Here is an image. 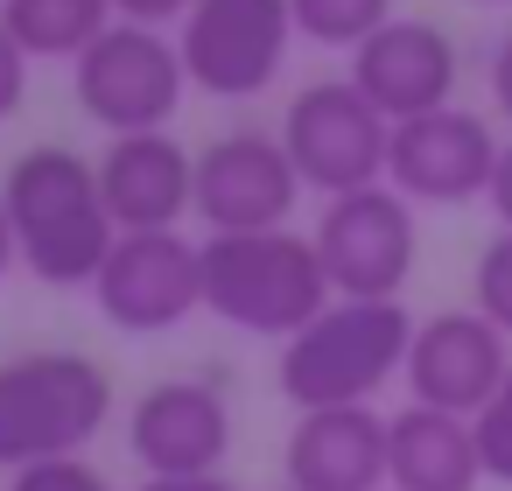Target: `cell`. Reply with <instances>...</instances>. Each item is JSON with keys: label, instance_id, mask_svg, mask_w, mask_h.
<instances>
[{"label": "cell", "instance_id": "obj_1", "mask_svg": "<svg viewBox=\"0 0 512 491\" xmlns=\"http://www.w3.org/2000/svg\"><path fill=\"white\" fill-rule=\"evenodd\" d=\"M0 204L15 225V260L50 288H92L120 225L99 190V162L78 148H29L0 176Z\"/></svg>", "mask_w": 512, "mask_h": 491}, {"label": "cell", "instance_id": "obj_22", "mask_svg": "<svg viewBox=\"0 0 512 491\" xmlns=\"http://www.w3.org/2000/svg\"><path fill=\"white\" fill-rule=\"evenodd\" d=\"M8 491H113V484H106V470L92 456H50V463L15 470Z\"/></svg>", "mask_w": 512, "mask_h": 491}, {"label": "cell", "instance_id": "obj_28", "mask_svg": "<svg viewBox=\"0 0 512 491\" xmlns=\"http://www.w3.org/2000/svg\"><path fill=\"white\" fill-rule=\"evenodd\" d=\"M8 267H15V225H8V204H0V281H8Z\"/></svg>", "mask_w": 512, "mask_h": 491}, {"label": "cell", "instance_id": "obj_25", "mask_svg": "<svg viewBox=\"0 0 512 491\" xmlns=\"http://www.w3.org/2000/svg\"><path fill=\"white\" fill-rule=\"evenodd\" d=\"M484 78H491V106H498V120L512 127V29L491 43V64H484Z\"/></svg>", "mask_w": 512, "mask_h": 491}, {"label": "cell", "instance_id": "obj_24", "mask_svg": "<svg viewBox=\"0 0 512 491\" xmlns=\"http://www.w3.org/2000/svg\"><path fill=\"white\" fill-rule=\"evenodd\" d=\"M190 15V0H113V22H141V29H169Z\"/></svg>", "mask_w": 512, "mask_h": 491}, {"label": "cell", "instance_id": "obj_18", "mask_svg": "<svg viewBox=\"0 0 512 491\" xmlns=\"http://www.w3.org/2000/svg\"><path fill=\"white\" fill-rule=\"evenodd\" d=\"M0 22L29 64H78L113 29V0H0Z\"/></svg>", "mask_w": 512, "mask_h": 491}, {"label": "cell", "instance_id": "obj_30", "mask_svg": "<svg viewBox=\"0 0 512 491\" xmlns=\"http://www.w3.org/2000/svg\"><path fill=\"white\" fill-rule=\"evenodd\" d=\"M281 491H288V484H281Z\"/></svg>", "mask_w": 512, "mask_h": 491}, {"label": "cell", "instance_id": "obj_8", "mask_svg": "<svg viewBox=\"0 0 512 491\" xmlns=\"http://www.w3.org/2000/svg\"><path fill=\"white\" fill-rule=\"evenodd\" d=\"M176 50L197 92L239 106L274 92L295 50V15L288 0H190V15L176 22Z\"/></svg>", "mask_w": 512, "mask_h": 491}, {"label": "cell", "instance_id": "obj_13", "mask_svg": "<svg viewBox=\"0 0 512 491\" xmlns=\"http://www.w3.org/2000/svg\"><path fill=\"white\" fill-rule=\"evenodd\" d=\"M127 449L148 477H211L232 456V407L211 379H155L127 407Z\"/></svg>", "mask_w": 512, "mask_h": 491}, {"label": "cell", "instance_id": "obj_15", "mask_svg": "<svg viewBox=\"0 0 512 491\" xmlns=\"http://www.w3.org/2000/svg\"><path fill=\"white\" fill-rule=\"evenodd\" d=\"M99 190L120 232H183L197 211V155L162 134H120L99 155Z\"/></svg>", "mask_w": 512, "mask_h": 491}, {"label": "cell", "instance_id": "obj_10", "mask_svg": "<svg viewBox=\"0 0 512 491\" xmlns=\"http://www.w3.org/2000/svg\"><path fill=\"white\" fill-rule=\"evenodd\" d=\"M498 127L477 106H435L421 120H400L386 141V183L407 204H477L498 169Z\"/></svg>", "mask_w": 512, "mask_h": 491}, {"label": "cell", "instance_id": "obj_23", "mask_svg": "<svg viewBox=\"0 0 512 491\" xmlns=\"http://www.w3.org/2000/svg\"><path fill=\"white\" fill-rule=\"evenodd\" d=\"M29 99V50L8 36V22H0V127H8Z\"/></svg>", "mask_w": 512, "mask_h": 491}, {"label": "cell", "instance_id": "obj_2", "mask_svg": "<svg viewBox=\"0 0 512 491\" xmlns=\"http://www.w3.org/2000/svg\"><path fill=\"white\" fill-rule=\"evenodd\" d=\"M330 274L316 239L295 225L274 232H211L204 239V309L246 337H295L330 309Z\"/></svg>", "mask_w": 512, "mask_h": 491}, {"label": "cell", "instance_id": "obj_19", "mask_svg": "<svg viewBox=\"0 0 512 491\" xmlns=\"http://www.w3.org/2000/svg\"><path fill=\"white\" fill-rule=\"evenodd\" d=\"M288 15H295V36L323 50H358L393 22V0H288Z\"/></svg>", "mask_w": 512, "mask_h": 491}, {"label": "cell", "instance_id": "obj_17", "mask_svg": "<svg viewBox=\"0 0 512 491\" xmlns=\"http://www.w3.org/2000/svg\"><path fill=\"white\" fill-rule=\"evenodd\" d=\"M484 456L463 414L442 407H400L386 414V491H477Z\"/></svg>", "mask_w": 512, "mask_h": 491}, {"label": "cell", "instance_id": "obj_16", "mask_svg": "<svg viewBox=\"0 0 512 491\" xmlns=\"http://www.w3.org/2000/svg\"><path fill=\"white\" fill-rule=\"evenodd\" d=\"M288 491H386V414L379 407H309L281 449Z\"/></svg>", "mask_w": 512, "mask_h": 491}, {"label": "cell", "instance_id": "obj_11", "mask_svg": "<svg viewBox=\"0 0 512 491\" xmlns=\"http://www.w3.org/2000/svg\"><path fill=\"white\" fill-rule=\"evenodd\" d=\"M295 197H302V176H295L281 134L232 127L211 148H197V211L190 218H204V239L211 232H274L295 218Z\"/></svg>", "mask_w": 512, "mask_h": 491}, {"label": "cell", "instance_id": "obj_20", "mask_svg": "<svg viewBox=\"0 0 512 491\" xmlns=\"http://www.w3.org/2000/svg\"><path fill=\"white\" fill-rule=\"evenodd\" d=\"M470 309L491 316V323L512 337V232H505V225L484 239V253H477V267H470Z\"/></svg>", "mask_w": 512, "mask_h": 491}, {"label": "cell", "instance_id": "obj_29", "mask_svg": "<svg viewBox=\"0 0 512 491\" xmlns=\"http://www.w3.org/2000/svg\"><path fill=\"white\" fill-rule=\"evenodd\" d=\"M477 8H512V0H477Z\"/></svg>", "mask_w": 512, "mask_h": 491}, {"label": "cell", "instance_id": "obj_26", "mask_svg": "<svg viewBox=\"0 0 512 491\" xmlns=\"http://www.w3.org/2000/svg\"><path fill=\"white\" fill-rule=\"evenodd\" d=\"M484 204L498 211V225L512 232V141L498 148V169H491V190H484Z\"/></svg>", "mask_w": 512, "mask_h": 491}, {"label": "cell", "instance_id": "obj_27", "mask_svg": "<svg viewBox=\"0 0 512 491\" xmlns=\"http://www.w3.org/2000/svg\"><path fill=\"white\" fill-rule=\"evenodd\" d=\"M141 491H239L225 470H211V477H141Z\"/></svg>", "mask_w": 512, "mask_h": 491}, {"label": "cell", "instance_id": "obj_14", "mask_svg": "<svg viewBox=\"0 0 512 491\" xmlns=\"http://www.w3.org/2000/svg\"><path fill=\"white\" fill-rule=\"evenodd\" d=\"M456 43L449 29L421 22V15H393L379 36H365L351 50V85L400 127V120H421L435 106H456Z\"/></svg>", "mask_w": 512, "mask_h": 491}, {"label": "cell", "instance_id": "obj_6", "mask_svg": "<svg viewBox=\"0 0 512 491\" xmlns=\"http://www.w3.org/2000/svg\"><path fill=\"white\" fill-rule=\"evenodd\" d=\"M386 141H393V120L351 78H316L281 113V148H288L302 190H316L323 204L386 183Z\"/></svg>", "mask_w": 512, "mask_h": 491}, {"label": "cell", "instance_id": "obj_4", "mask_svg": "<svg viewBox=\"0 0 512 491\" xmlns=\"http://www.w3.org/2000/svg\"><path fill=\"white\" fill-rule=\"evenodd\" d=\"M113 421V379L85 351H22L0 358V470L50 456H85Z\"/></svg>", "mask_w": 512, "mask_h": 491}, {"label": "cell", "instance_id": "obj_5", "mask_svg": "<svg viewBox=\"0 0 512 491\" xmlns=\"http://www.w3.org/2000/svg\"><path fill=\"white\" fill-rule=\"evenodd\" d=\"M71 92L85 106L92 127L120 134H162L190 92L183 50L169 29H141V22H113L78 64H71Z\"/></svg>", "mask_w": 512, "mask_h": 491}, {"label": "cell", "instance_id": "obj_7", "mask_svg": "<svg viewBox=\"0 0 512 491\" xmlns=\"http://www.w3.org/2000/svg\"><path fill=\"white\" fill-rule=\"evenodd\" d=\"M309 239H316V260L330 274V295H344V302H400L414 253H421L414 204L393 183L330 197Z\"/></svg>", "mask_w": 512, "mask_h": 491}, {"label": "cell", "instance_id": "obj_21", "mask_svg": "<svg viewBox=\"0 0 512 491\" xmlns=\"http://www.w3.org/2000/svg\"><path fill=\"white\" fill-rule=\"evenodd\" d=\"M470 435H477V456H484V484H512V372L470 414Z\"/></svg>", "mask_w": 512, "mask_h": 491}, {"label": "cell", "instance_id": "obj_9", "mask_svg": "<svg viewBox=\"0 0 512 491\" xmlns=\"http://www.w3.org/2000/svg\"><path fill=\"white\" fill-rule=\"evenodd\" d=\"M92 302L113 330L162 337L204 309V246L183 232H120L92 281Z\"/></svg>", "mask_w": 512, "mask_h": 491}, {"label": "cell", "instance_id": "obj_3", "mask_svg": "<svg viewBox=\"0 0 512 491\" xmlns=\"http://www.w3.org/2000/svg\"><path fill=\"white\" fill-rule=\"evenodd\" d=\"M414 344V316L407 302H330L309 330H295L281 344V393L295 400V414L309 407H372V393L386 379H400Z\"/></svg>", "mask_w": 512, "mask_h": 491}, {"label": "cell", "instance_id": "obj_12", "mask_svg": "<svg viewBox=\"0 0 512 491\" xmlns=\"http://www.w3.org/2000/svg\"><path fill=\"white\" fill-rule=\"evenodd\" d=\"M512 372V337L477 316V309H435L414 316V344H407V400L414 407H442V414H477Z\"/></svg>", "mask_w": 512, "mask_h": 491}]
</instances>
